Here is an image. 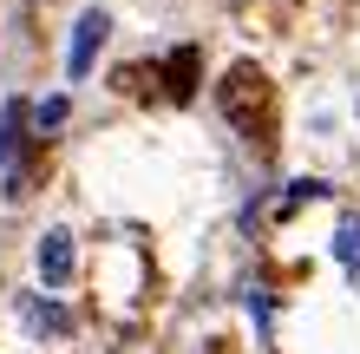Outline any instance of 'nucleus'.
<instances>
[{"label":"nucleus","instance_id":"nucleus-2","mask_svg":"<svg viewBox=\"0 0 360 354\" xmlns=\"http://www.w3.org/2000/svg\"><path fill=\"white\" fill-rule=\"evenodd\" d=\"M105 33H112V13L105 7H86L72 20V46H66V79H86L92 72V59H98V46H105Z\"/></svg>","mask_w":360,"mask_h":354},{"label":"nucleus","instance_id":"nucleus-1","mask_svg":"<svg viewBox=\"0 0 360 354\" xmlns=\"http://www.w3.org/2000/svg\"><path fill=\"white\" fill-rule=\"evenodd\" d=\"M223 112L229 125H243V132H262V112H269V79L256 66H236L223 79Z\"/></svg>","mask_w":360,"mask_h":354},{"label":"nucleus","instance_id":"nucleus-4","mask_svg":"<svg viewBox=\"0 0 360 354\" xmlns=\"http://www.w3.org/2000/svg\"><path fill=\"white\" fill-rule=\"evenodd\" d=\"M197 72H203V53H197V46H177L171 59H164V92L184 106V99L197 92Z\"/></svg>","mask_w":360,"mask_h":354},{"label":"nucleus","instance_id":"nucleus-6","mask_svg":"<svg viewBox=\"0 0 360 354\" xmlns=\"http://www.w3.org/2000/svg\"><path fill=\"white\" fill-rule=\"evenodd\" d=\"M334 256H341V263H354V256H360V210H354V217H341V230H334Z\"/></svg>","mask_w":360,"mask_h":354},{"label":"nucleus","instance_id":"nucleus-8","mask_svg":"<svg viewBox=\"0 0 360 354\" xmlns=\"http://www.w3.org/2000/svg\"><path fill=\"white\" fill-rule=\"evenodd\" d=\"M59 118H66V92H53V99H39V112H33V125H39V132H53Z\"/></svg>","mask_w":360,"mask_h":354},{"label":"nucleus","instance_id":"nucleus-5","mask_svg":"<svg viewBox=\"0 0 360 354\" xmlns=\"http://www.w3.org/2000/svg\"><path fill=\"white\" fill-rule=\"evenodd\" d=\"M20 322L39 328V335H66V328H72V315L59 302H46V296H20Z\"/></svg>","mask_w":360,"mask_h":354},{"label":"nucleus","instance_id":"nucleus-3","mask_svg":"<svg viewBox=\"0 0 360 354\" xmlns=\"http://www.w3.org/2000/svg\"><path fill=\"white\" fill-rule=\"evenodd\" d=\"M72 263H79L72 230H46V236H39V282H46V289H66L72 282Z\"/></svg>","mask_w":360,"mask_h":354},{"label":"nucleus","instance_id":"nucleus-7","mask_svg":"<svg viewBox=\"0 0 360 354\" xmlns=\"http://www.w3.org/2000/svg\"><path fill=\"white\" fill-rule=\"evenodd\" d=\"M13 144H20V106L7 99V106H0V164L13 158Z\"/></svg>","mask_w":360,"mask_h":354}]
</instances>
